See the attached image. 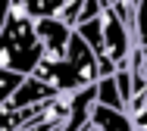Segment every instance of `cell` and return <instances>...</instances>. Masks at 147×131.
Segmentation results:
<instances>
[{
    "instance_id": "6da1fadb",
    "label": "cell",
    "mask_w": 147,
    "mask_h": 131,
    "mask_svg": "<svg viewBox=\"0 0 147 131\" xmlns=\"http://www.w3.org/2000/svg\"><path fill=\"white\" fill-rule=\"evenodd\" d=\"M41 59H44V47L34 31V19L25 13L19 0H13L6 28L0 34V69H9L16 75H31Z\"/></svg>"
},
{
    "instance_id": "7a4b0ae2",
    "label": "cell",
    "mask_w": 147,
    "mask_h": 131,
    "mask_svg": "<svg viewBox=\"0 0 147 131\" xmlns=\"http://www.w3.org/2000/svg\"><path fill=\"white\" fill-rule=\"evenodd\" d=\"M34 31L44 47V59H63L75 28L69 22H63L59 16H44V19H34Z\"/></svg>"
},
{
    "instance_id": "3957f363",
    "label": "cell",
    "mask_w": 147,
    "mask_h": 131,
    "mask_svg": "<svg viewBox=\"0 0 147 131\" xmlns=\"http://www.w3.org/2000/svg\"><path fill=\"white\" fill-rule=\"evenodd\" d=\"M53 97H57V88H53V84L41 81L38 75H25L22 84L13 91V97L6 100L3 106H13V109H22V106H41V103H47V100H53Z\"/></svg>"
},
{
    "instance_id": "277c9868",
    "label": "cell",
    "mask_w": 147,
    "mask_h": 131,
    "mask_svg": "<svg viewBox=\"0 0 147 131\" xmlns=\"http://www.w3.org/2000/svg\"><path fill=\"white\" fill-rule=\"evenodd\" d=\"M88 122L97 131H138V125H135V119H131L128 109H110V106H100V103L91 106Z\"/></svg>"
},
{
    "instance_id": "5b68a950",
    "label": "cell",
    "mask_w": 147,
    "mask_h": 131,
    "mask_svg": "<svg viewBox=\"0 0 147 131\" xmlns=\"http://www.w3.org/2000/svg\"><path fill=\"white\" fill-rule=\"evenodd\" d=\"M94 97H97L100 106H110V109H128L125 100H122V94H119V88H116V78H113V75H103V78L94 84Z\"/></svg>"
},
{
    "instance_id": "8992f818",
    "label": "cell",
    "mask_w": 147,
    "mask_h": 131,
    "mask_svg": "<svg viewBox=\"0 0 147 131\" xmlns=\"http://www.w3.org/2000/svg\"><path fill=\"white\" fill-rule=\"evenodd\" d=\"M22 78H25V75H16V72H9V69H0V106L13 97V91L22 84Z\"/></svg>"
},
{
    "instance_id": "52a82bcc",
    "label": "cell",
    "mask_w": 147,
    "mask_h": 131,
    "mask_svg": "<svg viewBox=\"0 0 147 131\" xmlns=\"http://www.w3.org/2000/svg\"><path fill=\"white\" fill-rule=\"evenodd\" d=\"M103 3H107V6H116V3H122V0H103Z\"/></svg>"
},
{
    "instance_id": "ba28073f",
    "label": "cell",
    "mask_w": 147,
    "mask_h": 131,
    "mask_svg": "<svg viewBox=\"0 0 147 131\" xmlns=\"http://www.w3.org/2000/svg\"><path fill=\"white\" fill-rule=\"evenodd\" d=\"M144 75H147V47H144Z\"/></svg>"
}]
</instances>
